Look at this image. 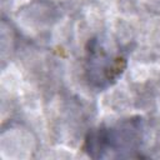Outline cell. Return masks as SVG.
<instances>
[{"label":"cell","instance_id":"6da1fadb","mask_svg":"<svg viewBox=\"0 0 160 160\" xmlns=\"http://www.w3.org/2000/svg\"><path fill=\"white\" fill-rule=\"evenodd\" d=\"M142 142L144 121L135 116L92 130L85 139L84 150L91 158H139L136 151Z\"/></svg>","mask_w":160,"mask_h":160},{"label":"cell","instance_id":"7a4b0ae2","mask_svg":"<svg viewBox=\"0 0 160 160\" xmlns=\"http://www.w3.org/2000/svg\"><path fill=\"white\" fill-rule=\"evenodd\" d=\"M86 52L85 71L92 86L104 89L115 82L122 74L126 65L125 56L121 51L109 48L102 40L92 39L89 41Z\"/></svg>","mask_w":160,"mask_h":160}]
</instances>
